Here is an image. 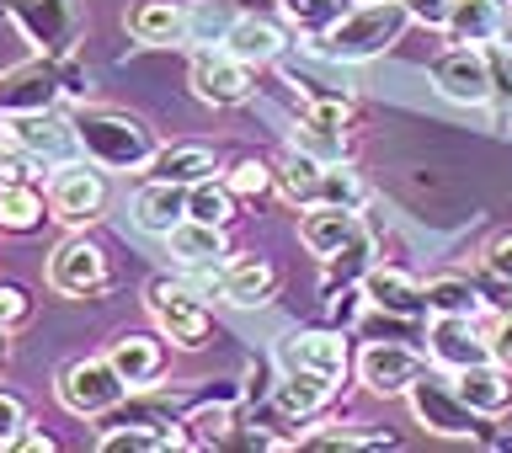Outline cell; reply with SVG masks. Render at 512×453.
Segmentation results:
<instances>
[{
	"instance_id": "obj_1",
	"label": "cell",
	"mask_w": 512,
	"mask_h": 453,
	"mask_svg": "<svg viewBox=\"0 0 512 453\" xmlns=\"http://www.w3.org/2000/svg\"><path fill=\"white\" fill-rule=\"evenodd\" d=\"M70 123H75L80 155L96 160L102 171H128V176H134V171H150V160L160 155L155 128L144 123L139 112H128V107L91 102V107H75Z\"/></svg>"
},
{
	"instance_id": "obj_2",
	"label": "cell",
	"mask_w": 512,
	"mask_h": 453,
	"mask_svg": "<svg viewBox=\"0 0 512 453\" xmlns=\"http://www.w3.org/2000/svg\"><path fill=\"white\" fill-rule=\"evenodd\" d=\"M406 27H411L406 0H352V6L336 16V27L326 38H315L310 48L326 54L331 64H368V59L390 54V48L406 38Z\"/></svg>"
},
{
	"instance_id": "obj_3",
	"label": "cell",
	"mask_w": 512,
	"mask_h": 453,
	"mask_svg": "<svg viewBox=\"0 0 512 453\" xmlns=\"http://www.w3.org/2000/svg\"><path fill=\"white\" fill-rule=\"evenodd\" d=\"M0 144H11L16 155L32 160V166H43V171L70 166V160H86L80 155V139H75V123L59 118V107L11 112V118H0Z\"/></svg>"
},
{
	"instance_id": "obj_4",
	"label": "cell",
	"mask_w": 512,
	"mask_h": 453,
	"mask_svg": "<svg viewBox=\"0 0 512 453\" xmlns=\"http://www.w3.org/2000/svg\"><path fill=\"white\" fill-rule=\"evenodd\" d=\"M144 304H150L155 331L166 336L171 347H182V352L208 347V336H214V315H208V304H203V294L192 283L155 278L150 288H144Z\"/></svg>"
},
{
	"instance_id": "obj_5",
	"label": "cell",
	"mask_w": 512,
	"mask_h": 453,
	"mask_svg": "<svg viewBox=\"0 0 512 453\" xmlns=\"http://www.w3.org/2000/svg\"><path fill=\"white\" fill-rule=\"evenodd\" d=\"M406 400H411V416L432 432V438H459V443H480V438H486L491 416H480L475 406H464V395L454 390V379H438L432 368L406 390Z\"/></svg>"
},
{
	"instance_id": "obj_6",
	"label": "cell",
	"mask_w": 512,
	"mask_h": 453,
	"mask_svg": "<svg viewBox=\"0 0 512 453\" xmlns=\"http://www.w3.org/2000/svg\"><path fill=\"white\" fill-rule=\"evenodd\" d=\"M128 395H134V384L112 368V358H75L59 374V406L80 422H107Z\"/></svg>"
},
{
	"instance_id": "obj_7",
	"label": "cell",
	"mask_w": 512,
	"mask_h": 453,
	"mask_svg": "<svg viewBox=\"0 0 512 453\" xmlns=\"http://www.w3.org/2000/svg\"><path fill=\"white\" fill-rule=\"evenodd\" d=\"M192 288L198 294H219L224 304H235V310H256V304L272 299V288H278V267L267 262V256H224L219 267H192Z\"/></svg>"
},
{
	"instance_id": "obj_8",
	"label": "cell",
	"mask_w": 512,
	"mask_h": 453,
	"mask_svg": "<svg viewBox=\"0 0 512 453\" xmlns=\"http://www.w3.org/2000/svg\"><path fill=\"white\" fill-rule=\"evenodd\" d=\"M11 22L22 27V38L32 43V54L43 59H70L80 43V6L75 0H6Z\"/></svg>"
},
{
	"instance_id": "obj_9",
	"label": "cell",
	"mask_w": 512,
	"mask_h": 453,
	"mask_svg": "<svg viewBox=\"0 0 512 453\" xmlns=\"http://www.w3.org/2000/svg\"><path fill=\"white\" fill-rule=\"evenodd\" d=\"M352 368H358V384L368 395L400 400L432 368V358H427V352H416L411 342H384V336H374V342H363V352H358V363H352Z\"/></svg>"
},
{
	"instance_id": "obj_10",
	"label": "cell",
	"mask_w": 512,
	"mask_h": 453,
	"mask_svg": "<svg viewBox=\"0 0 512 453\" xmlns=\"http://www.w3.org/2000/svg\"><path fill=\"white\" fill-rule=\"evenodd\" d=\"M187 80L203 107H246L256 96V64L235 59L230 48H198Z\"/></svg>"
},
{
	"instance_id": "obj_11",
	"label": "cell",
	"mask_w": 512,
	"mask_h": 453,
	"mask_svg": "<svg viewBox=\"0 0 512 453\" xmlns=\"http://www.w3.org/2000/svg\"><path fill=\"white\" fill-rule=\"evenodd\" d=\"M112 283L107 251L86 235H64L54 251H48V288L64 299H96Z\"/></svg>"
},
{
	"instance_id": "obj_12",
	"label": "cell",
	"mask_w": 512,
	"mask_h": 453,
	"mask_svg": "<svg viewBox=\"0 0 512 453\" xmlns=\"http://www.w3.org/2000/svg\"><path fill=\"white\" fill-rule=\"evenodd\" d=\"M70 96V75H64L59 59H27V64H11L0 70V118L11 112H48Z\"/></svg>"
},
{
	"instance_id": "obj_13",
	"label": "cell",
	"mask_w": 512,
	"mask_h": 453,
	"mask_svg": "<svg viewBox=\"0 0 512 453\" xmlns=\"http://www.w3.org/2000/svg\"><path fill=\"white\" fill-rule=\"evenodd\" d=\"M43 192H48L54 219L70 224V230L102 219V208H107V182H102V166H96V160H70V166H54V176H48Z\"/></svg>"
},
{
	"instance_id": "obj_14",
	"label": "cell",
	"mask_w": 512,
	"mask_h": 453,
	"mask_svg": "<svg viewBox=\"0 0 512 453\" xmlns=\"http://www.w3.org/2000/svg\"><path fill=\"white\" fill-rule=\"evenodd\" d=\"M432 91L454 107H486L491 102V64L486 48L475 43H454L432 59Z\"/></svg>"
},
{
	"instance_id": "obj_15",
	"label": "cell",
	"mask_w": 512,
	"mask_h": 453,
	"mask_svg": "<svg viewBox=\"0 0 512 453\" xmlns=\"http://www.w3.org/2000/svg\"><path fill=\"white\" fill-rule=\"evenodd\" d=\"M427 358H432V368H448V374H459V368H470V363H486L491 336L480 331V315H432Z\"/></svg>"
},
{
	"instance_id": "obj_16",
	"label": "cell",
	"mask_w": 512,
	"mask_h": 453,
	"mask_svg": "<svg viewBox=\"0 0 512 453\" xmlns=\"http://www.w3.org/2000/svg\"><path fill=\"white\" fill-rule=\"evenodd\" d=\"M363 299L379 315H395V320L427 315V283H416L406 267H390V262H374L363 272Z\"/></svg>"
},
{
	"instance_id": "obj_17",
	"label": "cell",
	"mask_w": 512,
	"mask_h": 453,
	"mask_svg": "<svg viewBox=\"0 0 512 453\" xmlns=\"http://www.w3.org/2000/svg\"><path fill=\"white\" fill-rule=\"evenodd\" d=\"M278 363L283 368H315V374H326V379H347V368H352L342 331H294V336H283Z\"/></svg>"
},
{
	"instance_id": "obj_18",
	"label": "cell",
	"mask_w": 512,
	"mask_h": 453,
	"mask_svg": "<svg viewBox=\"0 0 512 453\" xmlns=\"http://www.w3.org/2000/svg\"><path fill=\"white\" fill-rule=\"evenodd\" d=\"M363 235V214L358 208H331V203H315V208H304V219H299V240H304V251L320 256V262H331L342 246H352V240Z\"/></svg>"
},
{
	"instance_id": "obj_19",
	"label": "cell",
	"mask_w": 512,
	"mask_h": 453,
	"mask_svg": "<svg viewBox=\"0 0 512 453\" xmlns=\"http://www.w3.org/2000/svg\"><path fill=\"white\" fill-rule=\"evenodd\" d=\"M336 390H342V379H326V374H315V368H283L278 390H272V406H278L288 422H310V416H320L336 400Z\"/></svg>"
},
{
	"instance_id": "obj_20",
	"label": "cell",
	"mask_w": 512,
	"mask_h": 453,
	"mask_svg": "<svg viewBox=\"0 0 512 453\" xmlns=\"http://www.w3.org/2000/svg\"><path fill=\"white\" fill-rule=\"evenodd\" d=\"M107 358L112 368L134 384V390H150V384L166 374V363H171V352H166V336H150V331H123L118 342L107 347Z\"/></svg>"
},
{
	"instance_id": "obj_21",
	"label": "cell",
	"mask_w": 512,
	"mask_h": 453,
	"mask_svg": "<svg viewBox=\"0 0 512 453\" xmlns=\"http://www.w3.org/2000/svg\"><path fill=\"white\" fill-rule=\"evenodd\" d=\"M454 390L464 395V406H475L480 416H507L512 411V368L507 363H496V358H486V363H470V368H459L454 374Z\"/></svg>"
},
{
	"instance_id": "obj_22",
	"label": "cell",
	"mask_w": 512,
	"mask_h": 453,
	"mask_svg": "<svg viewBox=\"0 0 512 453\" xmlns=\"http://www.w3.org/2000/svg\"><path fill=\"white\" fill-rule=\"evenodd\" d=\"M224 48H230L235 59H246V64H278L283 59V48H288V32L278 27V16H235L230 27H224Z\"/></svg>"
},
{
	"instance_id": "obj_23",
	"label": "cell",
	"mask_w": 512,
	"mask_h": 453,
	"mask_svg": "<svg viewBox=\"0 0 512 453\" xmlns=\"http://www.w3.org/2000/svg\"><path fill=\"white\" fill-rule=\"evenodd\" d=\"M192 32V16L176 6V0H139L128 11V38L134 43H150V48H171V43H187Z\"/></svg>"
},
{
	"instance_id": "obj_24",
	"label": "cell",
	"mask_w": 512,
	"mask_h": 453,
	"mask_svg": "<svg viewBox=\"0 0 512 453\" xmlns=\"http://www.w3.org/2000/svg\"><path fill=\"white\" fill-rule=\"evenodd\" d=\"M502 22H507V0H454L448 6V43H475V48H486L502 38Z\"/></svg>"
},
{
	"instance_id": "obj_25",
	"label": "cell",
	"mask_w": 512,
	"mask_h": 453,
	"mask_svg": "<svg viewBox=\"0 0 512 453\" xmlns=\"http://www.w3.org/2000/svg\"><path fill=\"white\" fill-rule=\"evenodd\" d=\"M134 219H139V230H150V235H171L176 224L187 219V187L150 176V182L134 192Z\"/></svg>"
},
{
	"instance_id": "obj_26",
	"label": "cell",
	"mask_w": 512,
	"mask_h": 453,
	"mask_svg": "<svg viewBox=\"0 0 512 453\" xmlns=\"http://www.w3.org/2000/svg\"><path fill=\"white\" fill-rule=\"evenodd\" d=\"M166 251L192 272V267H219L224 256H230V240H224V224L182 219V224H176V230L166 235Z\"/></svg>"
},
{
	"instance_id": "obj_27",
	"label": "cell",
	"mask_w": 512,
	"mask_h": 453,
	"mask_svg": "<svg viewBox=\"0 0 512 453\" xmlns=\"http://www.w3.org/2000/svg\"><path fill=\"white\" fill-rule=\"evenodd\" d=\"M219 171V155L208 150V144H160V155L150 160V176H160V182H182V187H198L208 182V176Z\"/></svg>"
},
{
	"instance_id": "obj_28",
	"label": "cell",
	"mask_w": 512,
	"mask_h": 453,
	"mask_svg": "<svg viewBox=\"0 0 512 453\" xmlns=\"http://www.w3.org/2000/svg\"><path fill=\"white\" fill-rule=\"evenodd\" d=\"M331 160H315V155H304L288 144V155L278 160V192H283V203H294V208H315L320 203V176H326Z\"/></svg>"
},
{
	"instance_id": "obj_29",
	"label": "cell",
	"mask_w": 512,
	"mask_h": 453,
	"mask_svg": "<svg viewBox=\"0 0 512 453\" xmlns=\"http://www.w3.org/2000/svg\"><path fill=\"white\" fill-rule=\"evenodd\" d=\"M43 219H54V208H48V192H38L32 182L0 187V230H6V235H32Z\"/></svg>"
},
{
	"instance_id": "obj_30",
	"label": "cell",
	"mask_w": 512,
	"mask_h": 453,
	"mask_svg": "<svg viewBox=\"0 0 512 453\" xmlns=\"http://www.w3.org/2000/svg\"><path fill=\"white\" fill-rule=\"evenodd\" d=\"M486 310V294L459 278V272H443V278H427V315H480Z\"/></svg>"
},
{
	"instance_id": "obj_31",
	"label": "cell",
	"mask_w": 512,
	"mask_h": 453,
	"mask_svg": "<svg viewBox=\"0 0 512 453\" xmlns=\"http://www.w3.org/2000/svg\"><path fill=\"white\" fill-rule=\"evenodd\" d=\"M182 427H187V448H219V443H230L235 411H230V400H203L198 411L182 416Z\"/></svg>"
},
{
	"instance_id": "obj_32",
	"label": "cell",
	"mask_w": 512,
	"mask_h": 453,
	"mask_svg": "<svg viewBox=\"0 0 512 453\" xmlns=\"http://www.w3.org/2000/svg\"><path fill=\"white\" fill-rule=\"evenodd\" d=\"M187 219H203V224H230L235 219V187L208 176V182L187 187Z\"/></svg>"
},
{
	"instance_id": "obj_33",
	"label": "cell",
	"mask_w": 512,
	"mask_h": 453,
	"mask_svg": "<svg viewBox=\"0 0 512 453\" xmlns=\"http://www.w3.org/2000/svg\"><path fill=\"white\" fill-rule=\"evenodd\" d=\"M342 11H347L342 0H283V16H288V22H294L310 43H315V38H326Z\"/></svg>"
},
{
	"instance_id": "obj_34",
	"label": "cell",
	"mask_w": 512,
	"mask_h": 453,
	"mask_svg": "<svg viewBox=\"0 0 512 453\" xmlns=\"http://www.w3.org/2000/svg\"><path fill=\"white\" fill-rule=\"evenodd\" d=\"M320 203H331V208H363L368 203V187H363V176L342 166V160H331L326 176H320Z\"/></svg>"
},
{
	"instance_id": "obj_35",
	"label": "cell",
	"mask_w": 512,
	"mask_h": 453,
	"mask_svg": "<svg viewBox=\"0 0 512 453\" xmlns=\"http://www.w3.org/2000/svg\"><path fill=\"white\" fill-rule=\"evenodd\" d=\"M368 256H374V240H368V230H363L358 240H352V246H342V251H336L331 262H326V294H336V283H352V278H363V272L374 267Z\"/></svg>"
},
{
	"instance_id": "obj_36",
	"label": "cell",
	"mask_w": 512,
	"mask_h": 453,
	"mask_svg": "<svg viewBox=\"0 0 512 453\" xmlns=\"http://www.w3.org/2000/svg\"><path fill=\"white\" fill-rule=\"evenodd\" d=\"M224 182L235 187V198H262V192L278 187V171H272L267 160L246 155V160H235V166H230V176H224Z\"/></svg>"
},
{
	"instance_id": "obj_37",
	"label": "cell",
	"mask_w": 512,
	"mask_h": 453,
	"mask_svg": "<svg viewBox=\"0 0 512 453\" xmlns=\"http://www.w3.org/2000/svg\"><path fill=\"white\" fill-rule=\"evenodd\" d=\"M390 448L395 438H390V432H310V438H299V448H320V453H326V448Z\"/></svg>"
},
{
	"instance_id": "obj_38",
	"label": "cell",
	"mask_w": 512,
	"mask_h": 453,
	"mask_svg": "<svg viewBox=\"0 0 512 453\" xmlns=\"http://www.w3.org/2000/svg\"><path fill=\"white\" fill-rule=\"evenodd\" d=\"M27 432V400L0 384V448H16Z\"/></svg>"
},
{
	"instance_id": "obj_39",
	"label": "cell",
	"mask_w": 512,
	"mask_h": 453,
	"mask_svg": "<svg viewBox=\"0 0 512 453\" xmlns=\"http://www.w3.org/2000/svg\"><path fill=\"white\" fill-rule=\"evenodd\" d=\"M486 64H491V102H502L512 112V48L486 43Z\"/></svg>"
},
{
	"instance_id": "obj_40",
	"label": "cell",
	"mask_w": 512,
	"mask_h": 453,
	"mask_svg": "<svg viewBox=\"0 0 512 453\" xmlns=\"http://www.w3.org/2000/svg\"><path fill=\"white\" fill-rule=\"evenodd\" d=\"M32 320V294L22 283H0V326L16 331V326H27Z\"/></svg>"
},
{
	"instance_id": "obj_41",
	"label": "cell",
	"mask_w": 512,
	"mask_h": 453,
	"mask_svg": "<svg viewBox=\"0 0 512 453\" xmlns=\"http://www.w3.org/2000/svg\"><path fill=\"white\" fill-rule=\"evenodd\" d=\"M486 336H491V358L512 368V304H507V310H496V320L486 326Z\"/></svg>"
},
{
	"instance_id": "obj_42",
	"label": "cell",
	"mask_w": 512,
	"mask_h": 453,
	"mask_svg": "<svg viewBox=\"0 0 512 453\" xmlns=\"http://www.w3.org/2000/svg\"><path fill=\"white\" fill-rule=\"evenodd\" d=\"M448 6H454V0H406L411 22H422V27H438V32H443V22H448Z\"/></svg>"
},
{
	"instance_id": "obj_43",
	"label": "cell",
	"mask_w": 512,
	"mask_h": 453,
	"mask_svg": "<svg viewBox=\"0 0 512 453\" xmlns=\"http://www.w3.org/2000/svg\"><path fill=\"white\" fill-rule=\"evenodd\" d=\"M486 267H491L502 283H512V230H507V235H496L491 246H486Z\"/></svg>"
},
{
	"instance_id": "obj_44",
	"label": "cell",
	"mask_w": 512,
	"mask_h": 453,
	"mask_svg": "<svg viewBox=\"0 0 512 453\" xmlns=\"http://www.w3.org/2000/svg\"><path fill=\"white\" fill-rule=\"evenodd\" d=\"M27 166H32V160H22V155L11 150V144H0V187H11V182H27V176H32Z\"/></svg>"
},
{
	"instance_id": "obj_45",
	"label": "cell",
	"mask_w": 512,
	"mask_h": 453,
	"mask_svg": "<svg viewBox=\"0 0 512 453\" xmlns=\"http://www.w3.org/2000/svg\"><path fill=\"white\" fill-rule=\"evenodd\" d=\"M235 16H278L283 11V0H224Z\"/></svg>"
},
{
	"instance_id": "obj_46",
	"label": "cell",
	"mask_w": 512,
	"mask_h": 453,
	"mask_svg": "<svg viewBox=\"0 0 512 453\" xmlns=\"http://www.w3.org/2000/svg\"><path fill=\"white\" fill-rule=\"evenodd\" d=\"M16 448H32V453H48V448H54V438H43V432H22V443H16Z\"/></svg>"
},
{
	"instance_id": "obj_47",
	"label": "cell",
	"mask_w": 512,
	"mask_h": 453,
	"mask_svg": "<svg viewBox=\"0 0 512 453\" xmlns=\"http://www.w3.org/2000/svg\"><path fill=\"white\" fill-rule=\"evenodd\" d=\"M6 363H11V331L0 326V374H6Z\"/></svg>"
},
{
	"instance_id": "obj_48",
	"label": "cell",
	"mask_w": 512,
	"mask_h": 453,
	"mask_svg": "<svg viewBox=\"0 0 512 453\" xmlns=\"http://www.w3.org/2000/svg\"><path fill=\"white\" fill-rule=\"evenodd\" d=\"M496 43H507V48H512V11H507V22H502V38H496Z\"/></svg>"
}]
</instances>
